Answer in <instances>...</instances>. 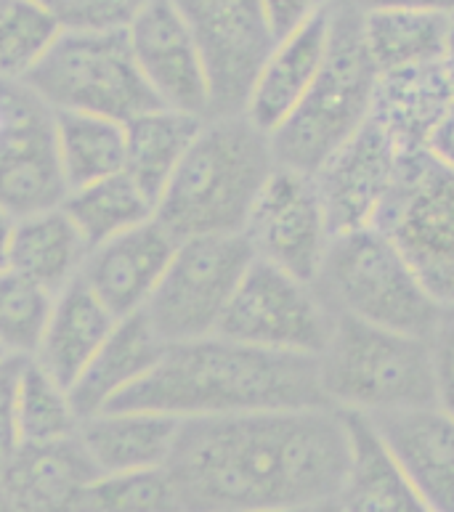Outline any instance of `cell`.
Returning a JSON list of instances; mask_svg holds the SVG:
<instances>
[{
  "label": "cell",
  "mask_w": 454,
  "mask_h": 512,
  "mask_svg": "<svg viewBox=\"0 0 454 512\" xmlns=\"http://www.w3.org/2000/svg\"><path fill=\"white\" fill-rule=\"evenodd\" d=\"M351 438L332 406L181 420L165 470L181 512H303L338 497Z\"/></svg>",
  "instance_id": "obj_1"
},
{
  "label": "cell",
  "mask_w": 454,
  "mask_h": 512,
  "mask_svg": "<svg viewBox=\"0 0 454 512\" xmlns=\"http://www.w3.org/2000/svg\"><path fill=\"white\" fill-rule=\"evenodd\" d=\"M330 406L319 359L234 343L221 335L165 345L160 361L104 412L194 420L221 414Z\"/></svg>",
  "instance_id": "obj_2"
},
{
  "label": "cell",
  "mask_w": 454,
  "mask_h": 512,
  "mask_svg": "<svg viewBox=\"0 0 454 512\" xmlns=\"http://www.w3.org/2000/svg\"><path fill=\"white\" fill-rule=\"evenodd\" d=\"M277 170L271 138L245 115L208 117L154 205V221L176 242L242 234Z\"/></svg>",
  "instance_id": "obj_3"
},
{
  "label": "cell",
  "mask_w": 454,
  "mask_h": 512,
  "mask_svg": "<svg viewBox=\"0 0 454 512\" xmlns=\"http://www.w3.org/2000/svg\"><path fill=\"white\" fill-rule=\"evenodd\" d=\"M362 19L359 0L332 3L330 46L322 69L301 107L269 136L274 160L282 168L314 176L370 120L378 69L364 46Z\"/></svg>",
  "instance_id": "obj_4"
},
{
  "label": "cell",
  "mask_w": 454,
  "mask_h": 512,
  "mask_svg": "<svg viewBox=\"0 0 454 512\" xmlns=\"http://www.w3.org/2000/svg\"><path fill=\"white\" fill-rule=\"evenodd\" d=\"M316 359L322 393L332 409L375 417L436 406L425 337L335 314L330 340Z\"/></svg>",
  "instance_id": "obj_5"
},
{
  "label": "cell",
  "mask_w": 454,
  "mask_h": 512,
  "mask_svg": "<svg viewBox=\"0 0 454 512\" xmlns=\"http://www.w3.org/2000/svg\"><path fill=\"white\" fill-rule=\"evenodd\" d=\"M316 290L335 314L412 337L431 335L441 314L439 300L375 226L332 237Z\"/></svg>",
  "instance_id": "obj_6"
},
{
  "label": "cell",
  "mask_w": 454,
  "mask_h": 512,
  "mask_svg": "<svg viewBox=\"0 0 454 512\" xmlns=\"http://www.w3.org/2000/svg\"><path fill=\"white\" fill-rule=\"evenodd\" d=\"M54 112L128 123L162 107L133 59L128 30H62L22 80Z\"/></svg>",
  "instance_id": "obj_7"
},
{
  "label": "cell",
  "mask_w": 454,
  "mask_h": 512,
  "mask_svg": "<svg viewBox=\"0 0 454 512\" xmlns=\"http://www.w3.org/2000/svg\"><path fill=\"white\" fill-rule=\"evenodd\" d=\"M255 253L245 234L178 242L144 316L165 345L216 335Z\"/></svg>",
  "instance_id": "obj_8"
},
{
  "label": "cell",
  "mask_w": 454,
  "mask_h": 512,
  "mask_svg": "<svg viewBox=\"0 0 454 512\" xmlns=\"http://www.w3.org/2000/svg\"><path fill=\"white\" fill-rule=\"evenodd\" d=\"M375 229L391 239L425 290L454 303V170L425 152L401 157Z\"/></svg>",
  "instance_id": "obj_9"
},
{
  "label": "cell",
  "mask_w": 454,
  "mask_h": 512,
  "mask_svg": "<svg viewBox=\"0 0 454 512\" xmlns=\"http://www.w3.org/2000/svg\"><path fill=\"white\" fill-rule=\"evenodd\" d=\"M332 321L335 311L316 284L255 258L216 335L263 351L319 356L330 340Z\"/></svg>",
  "instance_id": "obj_10"
},
{
  "label": "cell",
  "mask_w": 454,
  "mask_h": 512,
  "mask_svg": "<svg viewBox=\"0 0 454 512\" xmlns=\"http://www.w3.org/2000/svg\"><path fill=\"white\" fill-rule=\"evenodd\" d=\"M192 27L210 83V117L245 112L277 38L263 0H173Z\"/></svg>",
  "instance_id": "obj_11"
},
{
  "label": "cell",
  "mask_w": 454,
  "mask_h": 512,
  "mask_svg": "<svg viewBox=\"0 0 454 512\" xmlns=\"http://www.w3.org/2000/svg\"><path fill=\"white\" fill-rule=\"evenodd\" d=\"M6 130L0 136V210L11 218L62 207L64 181L56 112L22 80H0Z\"/></svg>",
  "instance_id": "obj_12"
},
{
  "label": "cell",
  "mask_w": 454,
  "mask_h": 512,
  "mask_svg": "<svg viewBox=\"0 0 454 512\" xmlns=\"http://www.w3.org/2000/svg\"><path fill=\"white\" fill-rule=\"evenodd\" d=\"M242 234L255 258L316 284L332 245V229L314 176L277 165Z\"/></svg>",
  "instance_id": "obj_13"
},
{
  "label": "cell",
  "mask_w": 454,
  "mask_h": 512,
  "mask_svg": "<svg viewBox=\"0 0 454 512\" xmlns=\"http://www.w3.org/2000/svg\"><path fill=\"white\" fill-rule=\"evenodd\" d=\"M404 152L375 120H367L314 173L332 237L370 229L378 221Z\"/></svg>",
  "instance_id": "obj_14"
},
{
  "label": "cell",
  "mask_w": 454,
  "mask_h": 512,
  "mask_svg": "<svg viewBox=\"0 0 454 512\" xmlns=\"http://www.w3.org/2000/svg\"><path fill=\"white\" fill-rule=\"evenodd\" d=\"M133 59L162 107L210 117V83L192 27L173 0H152L128 24Z\"/></svg>",
  "instance_id": "obj_15"
},
{
  "label": "cell",
  "mask_w": 454,
  "mask_h": 512,
  "mask_svg": "<svg viewBox=\"0 0 454 512\" xmlns=\"http://www.w3.org/2000/svg\"><path fill=\"white\" fill-rule=\"evenodd\" d=\"M176 245V239L152 218L104 245L91 247L80 279L117 319L141 314L176 253Z\"/></svg>",
  "instance_id": "obj_16"
},
{
  "label": "cell",
  "mask_w": 454,
  "mask_h": 512,
  "mask_svg": "<svg viewBox=\"0 0 454 512\" xmlns=\"http://www.w3.org/2000/svg\"><path fill=\"white\" fill-rule=\"evenodd\" d=\"M428 512H454V417L439 406L367 417Z\"/></svg>",
  "instance_id": "obj_17"
},
{
  "label": "cell",
  "mask_w": 454,
  "mask_h": 512,
  "mask_svg": "<svg viewBox=\"0 0 454 512\" xmlns=\"http://www.w3.org/2000/svg\"><path fill=\"white\" fill-rule=\"evenodd\" d=\"M330 27L332 6L271 48L242 112L266 136L282 128L311 91L330 46Z\"/></svg>",
  "instance_id": "obj_18"
},
{
  "label": "cell",
  "mask_w": 454,
  "mask_h": 512,
  "mask_svg": "<svg viewBox=\"0 0 454 512\" xmlns=\"http://www.w3.org/2000/svg\"><path fill=\"white\" fill-rule=\"evenodd\" d=\"M99 478L77 438L51 446H24L0 483L14 512H83L85 491Z\"/></svg>",
  "instance_id": "obj_19"
},
{
  "label": "cell",
  "mask_w": 454,
  "mask_h": 512,
  "mask_svg": "<svg viewBox=\"0 0 454 512\" xmlns=\"http://www.w3.org/2000/svg\"><path fill=\"white\" fill-rule=\"evenodd\" d=\"M117 321L120 319L85 287L83 279H75L54 298L38 353L32 359L70 390L115 332Z\"/></svg>",
  "instance_id": "obj_20"
},
{
  "label": "cell",
  "mask_w": 454,
  "mask_h": 512,
  "mask_svg": "<svg viewBox=\"0 0 454 512\" xmlns=\"http://www.w3.org/2000/svg\"><path fill=\"white\" fill-rule=\"evenodd\" d=\"M454 107L444 62L380 72L370 117L404 154L423 152L439 120Z\"/></svg>",
  "instance_id": "obj_21"
},
{
  "label": "cell",
  "mask_w": 454,
  "mask_h": 512,
  "mask_svg": "<svg viewBox=\"0 0 454 512\" xmlns=\"http://www.w3.org/2000/svg\"><path fill=\"white\" fill-rule=\"evenodd\" d=\"M181 420L152 412H99L80 422L77 444L99 475L165 467Z\"/></svg>",
  "instance_id": "obj_22"
},
{
  "label": "cell",
  "mask_w": 454,
  "mask_h": 512,
  "mask_svg": "<svg viewBox=\"0 0 454 512\" xmlns=\"http://www.w3.org/2000/svg\"><path fill=\"white\" fill-rule=\"evenodd\" d=\"M162 351L165 343L152 329L144 311L117 321L115 332L101 345L83 377L70 388L72 406L80 422L104 412L117 396L139 383L160 361Z\"/></svg>",
  "instance_id": "obj_23"
},
{
  "label": "cell",
  "mask_w": 454,
  "mask_h": 512,
  "mask_svg": "<svg viewBox=\"0 0 454 512\" xmlns=\"http://www.w3.org/2000/svg\"><path fill=\"white\" fill-rule=\"evenodd\" d=\"M346 414L351 454L338 505L343 512H428L364 414Z\"/></svg>",
  "instance_id": "obj_24"
},
{
  "label": "cell",
  "mask_w": 454,
  "mask_h": 512,
  "mask_svg": "<svg viewBox=\"0 0 454 512\" xmlns=\"http://www.w3.org/2000/svg\"><path fill=\"white\" fill-rule=\"evenodd\" d=\"M91 247L85 245L64 207L16 218L8 245V268L51 295L80 279Z\"/></svg>",
  "instance_id": "obj_25"
},
{
  "label": "cell",
  "mask_w": 454,
  "mask_h": 512,
  "mask_svg": "<svg viewBox=\"0 0 454 512\" xmlns=\"http://www.w3.org/2000/svg\"><path fill=\"white\" fill-rule=\"evenodd\" d=\"M208 117L157 107L125 123V176L157 205Z\"/></svg>",
  "instance_id": "obj_26"
},
{
  "label": "cell",
  "mask_w": 454,
  "mask_h": 512,
  "mask_svg": "<svg viewBox=\"0 0 454 512\" xmlns=\"http://www.w3.org/2000/svg\"><path fill=\"white\" fill-rule=\"evenodd\" d=\"M364 46L380 72L444 62L454 38L447 11H364Z\"/></svg>",
  "instance_id": "obj_27"
},
{
  "label": "cell",
  "mask_w": 454,
  "mask_h": 512,
  "mask_svg": "<svg viewBox=\"0 0 454 512\" xmlns=\"http://www.w3.org/2000/svg\"><path fill=\"white\" fill-rule=\"evenodd\" d=\"M56 144L70 192L125 173V125L117 120L56 112Z\"/></svg>",
  "instance_id": "obj_28"
},
{
  "label": "cell",
  "mask_w": 454,
  "mask_h": 512,
  "mask_svg": "<svg viewBox=\"0 0 454 512\" xmlns=\"http://www.w3.org/2000/svg\"><path fill=\"white\" fill-rule=\"evenodd\" d=\"M62 207L88 247L104 245L154 218V202L125 173L75 189Z\"/></svg>",
  "instance_id": "obj_29"
},
{
  "label": "cell",
  "mask_w": 454,
  "mask_h": 512,
  "mask_svg": "<svg viewBox=\"0 0 454 512\" xmlns=\"http://www.w3.org/2000/svg\"><path fill=\"white\" fill-rule=\"evenodd\" d=\"M16 422L24 446H51L77 436L80 417L70 390L59 385L35 359H24L16 383Z\"/></svg>",
  "instance_id": "obj_30"
},
{
  "label": "cell",
  "mask_w": 454,
  "mask_h": 512,
  "mask_svg": "<svg viewBox=\"0 0 454 512\" xmlns=\"http://www.w3.org/2000/svg\"><path fill=\"white\" fill-rule=\"evenodd\" d=\"M62 30L54 11L40 0H0V80H24Z\"/></svg>",
  "instance_id": "obj_31"
},
{
  "label": "cell",
  "mask_w": 454,
  "mask_h": 512,
  "mask_svg": "<svg viewBox=\"0 0 454 512\" xmlns=\"http://www.w3.org/2000/svg\"><path fill=\"white\" fill-rule=\"evenodd\" d=\"M54 298L11 268L0 271V348L8 356L32 359L38 353Z\"/></svg>",
  "instance_id": "obj_32"
},
{
  "label": "cell",
  "mask_w": 454,
  "mask_h": 512,
  "mask_svg": "<svg viewBox=\"0 0 454 512\" xmlns=\"http://www.w3.org/2000/svg\"><path fill=\"white\" fill-rule=\"evenodd\" d=\"M83 512H181L176 486L165 467L99 475L88 486Z\"/></svg>",
  "instance_id": "obj_33"
},
{
  "label": "cell",
  "mask_w": 454,
  "mask_h": 512,
  "mask_svg": "<svg viewBox=\"0 0 454 512\" xmlns=\"http://www.w3.org/2000/svg\"><path fill=\"white\" fill-rule=\"evenodd\" d=\"M152 0H59L51 11L64 30H128Z\"/></svg>",
  "instance_id": "obj_34"
},
{
  "label": "cell",
  "mask_w": 454,
  "mask_h": 512,
  "mask_svg": "<svg viewBox=\"0 0 454 512\" xmlns=\"http://www.w3.org/2000/svg\"><path fill=\"white\" fill-rule=\"evenodd\" d=\"M425 340L431 353L436 406L454 417V303L441 306L439 319Z\"/></svg>",
  "instance_id": "obj_35"
},
{
  "label": "cell",
  "mask_w": 454,
  "mask_h": 512,
  "mask_svg": "<svg viewBox=\"0 0 454 512\" xmlns=\"http://www.w3.org/2000/svg\"><path fill=\"white\" fill-rule=\"evenodd\" d=\"M22 364V356H8L0 364V475L22 449L19 422H16V383Z\"/></svg>",
  "instance_id": "obj_36"
},
{
  "label": "cell",
  "mask_w": 454,
  "mask_h": 512,
  "mask_svg": "<svg viewBox=\"0 0 454 512\" xmlns=\"http://www.w3.org/2000/svg\"><path fill=\"white\" fill-rule=\"evenodd\" d=\"M335 0H263L266 6V16H269L271 32L274 38L282 40L306 22H311L314 16L332 6Z\"/></svg>",
  "instance_id": "obj_37"
},
{
  "label": "cell",
  "mask_w": 454,
  "mask_h": 512,
  "mask_svg": "<svg viewBox=\"0 0 454 512\" xmlns=\"http://www.w3.org/2000/svg\"><path fill=\"white\" fill-rule=\"evenodd\" d=\"M423 152L431 154L433 160H439L441 165H447V168L454 170V107L431 130Z\"/></svg>",
  "instance_id": "obj_38"
},
{
  "label": "cell",
  "mask_w": 454,
  "mask_h": 512,
  "mask_svg": "<svg viewBox=\"0 0 454 512\" xmlns=\"http://www.w3.org/2000/svg\"><path fill=\"white\" fill-rule=\"evenodd\" d=\"M364 11H447L452 0H359Z\"/></svg>",
  "instance_id": "obj_39"
},
{
  "label": "cell",
  "mask_w": 454,
  "mask_h": 512,
  "mask_svg": "<svg viewBox=\"0 0 454 512\" xmlns=\"http://www.w3.org/2000/svg\"><path fill=\"white\" fill-rule=\"evenodd\" d=\"M11 231H14V218L0 210V271L8 268V245H11Z\"/></svg>",
  "instance_id": "obj_40"
},
{
  "label": "cell",
  "mask_w": 454,
  "mask_h": 512,
  "mask_svg": "<svg viewBox=\"0 0 454 512\" xmlns=\"http://www.w3.org/2000/svg\"><path fill=\"white\" fill-rule=\"evenodd\" d=\"M303 512H343V507L338 505V499H327V502H322V505L308 507V510Z\"/></svg>",
  "instance_id": "obj_41"
},
{
  "label": "cell",
  "mask_w": 454,
  "mask_h": 512,
  "mask_svg": "<svg viewBox=\"0 0 454 512\" xmlns=\"http://www.w3.org/2000/svg\"><path fill=\"white\" fill-rule=\"evenodd\" d=\"M444 67H447L449 85H452V93H454V38H452V46H449V54H447V59H444Z\"/></svg>",
  "instance_id": "obj_42"
},
{
  "label": "cell",
  "mask_w": 454,
  "mask_h": 512,
  "mask_svg": "<svg viewBox=\"0 0 454 512\" xmlns=\"http://www.w3.org/2000/svg\"><path fill=\"white\" fill-rule=\"evenodd\" d=\"M3 130H6V109H3V101H0V136H3Z\"/></svg>",
  "instance_id": "obj_43"
},
{
  "label": "cell",
  "mask_w": 454,
  "mask_h": 512,
  "mask_svg": "<svg viewBox=\"0 0 454 512\" xmlns=\"http://www.w3.org/2000/svg\"><path fill=\"white\" fill-rule=\"evenodd\" d=\"M40 3H46V6H48V8H54V6H56V3H59V0H40Z\"/></svg>",
  "instance_id": "obj_44"
},
{
  "label": "cell",
  "mask_w": 454,
  "mask_h": 512,
  "mask_svg": "<svg viewBox=\"0 0 454 512\" xmlns=\"http://www.w3.org/2000/svg\"><path fill=\"white\" fill-rule=\"evenodd\" d=\"M6 359H8V353L3 351V348H0V364H3V361H6Z\"/></svg>",
  "instance_id": "obj_45"
},
{
  "label": "cell",
  "mask_w": 454,
  "mask_h": 512,
  "mask_svg": "<svg viewBox=\"0 0 454 512\" xmlns=\"http://www.w3.org/2000/svg\"><path fill=\"white\" fill-rule=\"evenodd\" d=\"M449 19H452V24H454V0H452V6H449Z\"/></svg>",
  "instance_id": "obj_46"
},
{
  "label": "cell",
  "mask_w": 454,
  "mask_h": 512,
  "mask_svg": "<svg viewBox=\"0 0 454 512\" xmlns=\"http://www.w3.org/2000/svg\"><path fill=\"white\" fill-rule=\"evenodd\" d=\"M226 512H263V510H226Z\"/></svg>",
  "instance_id": "obj_47"
}]
</instances>
